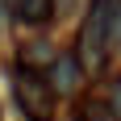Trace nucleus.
<instances>
[{
	"label": "nucleus",
	"instance_id": "1",
	"mask_svg": "<svg viewBox=\"0 0 121 121\" xmlns=\"http://www.w3.org/2000/svg\"><path fill=\"white\" fill-rule=\"evenodd\" d=\"M13 79H17L13 84V96H17V104H21V113L29 121H50L54 117V88H50V79H42L29 67H17Z\"/></svg>",
	"mask_w": 121,
	"mask_h": 121
},
{
	"label": "nucleus",
	"instance_id": "2",
	"mask_svg": "<svg viewBox=\"0 0 121 121\" xmlns=\"http://www.w3.org/2000/svg\"><path fill=\"white\" fill-rule=\"evenodd\" d=\"M79 79H84V63L75 59L71 50H67V54H59V59H54V67H50V88H54V92H75V88H79Z\"/></svg>",
	"mask_w": 121,
	"mask_h": 121
},
{
	"label": "nucleus",
	"instance_id": "3",
	"mask_svg": "<svg viewBox=\"0 0 121 121\" xmlns=\"http://www.w3.org/2000/svg\"><path fill=\"white\" fill-rule=\"evenodd\" d=\"M75 117H79V121H121L117 113H113V104H109V100H100V96H79Z\"/></svg>",
	"mask_w": 121,
	"mask_h": 121
},
{
	"label": "nucleus",
	"instance_id": "4",
	"mask_svg": "<svg viewBox=\"0 0 121 121\" xmlns=\"http://www.w3.org/2000/svg\"><path fill=\"white\" fill-rule=\"evenodd\" d=\"M54 13H59L54 0H17V21H25V25H42Z\"/></svg>",
	"mask_w": 121,
	"mask_h": 121
},
{
	"label": "nucleus",
	"instance_id": "5",
	"mask_svg": "<svg viewBox=\"0 0 121 121\" xmlns=\"http://www.w3.org/2000/svg\"><path fill=\"white\" fill-rule=\"evenodd\" d=\"M104 34H109V50L121 46V0H109L104 9Z\"/></svg>",
	"mask_w": 121,
	"mask_h": 121
},
{
	"label": "nucleus",
	"instance_id": "6",
	"mask_svg": "<svg viewBox=\"0 0 121 121\" xmlns=\"http://www.w3.org/2000/svg\"><path fill=\"white\" fill-rule=\"evenodd\" d=\"M109 104H113V113L121 117V79H113V84H109Z\"/></svg>",
	"mask_w": 121,
	"mask_h": 121
}]
</instances>
